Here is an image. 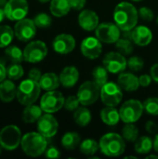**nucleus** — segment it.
<instances>
[{
	"label": "nucleus",
	"instance_id": "nucleus-25",
	"mask_svg": "<svg viewBox=\"0 0 158 159\" xmlns=\"http://www.w3.org/2000/svg\"><path fill=\"white\" fill-rule=\"evenodd\" d=\"M69 0H51L49 9L53 16L61 18L67 15L71 10Z\"/></svg>",
	"mask_w": 158,
	"mask_h": 159
},
{
	"label": "nucleus",
	"instance_id": "nucleus-20",
	"mask_svg": "<svg viewBox=\"0 0 158 159\" xmlns=\"http://www.w3.org/2000/svg\"><path fill=\"white\" fill-rule=\"evenodd\" d=\"M117 84L120 86V88L123 90L129 92L135 91L140 87L139 77L133 75L132 73H126V72L120 73L117 78Z\"/></svg>",
	"mask_w": 158,
	"mask_h": 159
},
{
	"label": "nucleus",
	"instance_id": "nucleus-34",
	"mask_svg": "<svg viewBox=\"0 0 158 159\" xmlns=\"http://www.w3.org/2000/svg\"><path fill=\"white\" fill-rule=\"evenodd\" d=\"M93 81L101 88L108 82V71L104 66H97L92 72Z\"/></svg>",
	"mask_w": 158,
	"mask_h": 159
},
{
	"label": "nucleus",
	"instance_id": "nucleus-9",
	"mask_svg": "<svg viewBox=\"0 0 158 159\" xmlns=\"http://www.w3.org/2000/svg\"><path fill=\"white\" fill-rule=\"evenodd\" d=\"M65 98L60 91L49 90L46 92L40 101V106L45 113L53 114L64 106Z\"/></svg>",
	"mask_w": 158,
	"mask_h": 159
},
{
	"label": "nucleus",
	"instance_id": "nucleus-22",
	"mask_svg": "<svg viewBox=\"0 0 158 159\" xmlns=\"http://www.w3.org/2000/svg\"><path fill=\"white\" fill-rule=\"evenodd\" d=\"M17 96V88L10 80H4L0 83V100L9 102Z\"/></svg>",
	"mask_w": 158,
	"mask_h": 159
},
{
	"label": "nucleus",
	"instance_id": "nucleus-44",
	"mask_svg": "<svg viewBox=\"0 0 158 159\" xmlns=\"http://www.w3.org/2000/svg\"><path fill=\"white\" fill-rule=\"evenodd\" d=\"M71 7L74 10H81L86 6L87 0H69Z\"/></svg>",
	"mask_w": 158,
	"mask_h": 159
},
{
	"label": "nucleus",
	"instance_id": "nucleus-55",
	"mask_svg": "<svg viewBox=\"0 0 158 159\" xmlns=\"http://www.w3.org/2000/svg\"><path fill=\"white\" fill-rule=\"evenodd\" d=\"M1 147H2V146L0 145V154H1V152H2V149H1Z\"/></svg>",
	"mask_w": 158,
	"mask_h": 159
},
{
	"label": "nucleus",
	"instance_id": "nucleus-4",
	"mask_svg": "<svg viewBox=\"0 0 158 159\" xmlns=\"http://www.w3.org/2000/svg\"><path fill=\"white\" fill-rule=\"evenodd\" d=\"M40 90L41 87L39 85V82L28 78L23 80L17 88L16 97L19 102L22 105H31L37 101L40 95Z\"/></svg>",
	"mask_w": 158,
	"mask_h": 159
},
{
	"label": "nucleus",
	"instance_id": "nucleus-31",
	"mask_svg": "<svg viewBox=\"0 0 158 159\" xmlns=\"http://www.w3.org/2000/svg\"><path fill=\"white\" fill-rule=\"evenodd\" d=\"M122 136L125 141L135 143L139 138V129L134 123H127L122 129Z\"/></svg>",
	"mask_w": 158,
	"mask_h": 159
},
{
	"label": "nucleus",
	"instance_id": "nucleus-36",
	"mask_svg": "<svg viewBox=\"0 0 158 159\" xmlns=\"http://www.w3.org/2000/svg\"><path fill=\"white\" fill-rule=\"evenodd\" d=\"M24 71L20 63H12L7 69V75L11 80H18L23 76Z\"/></svg>",
	"mask_w": 158,
	"mask_h": 159
},
{
	"label": "nucleus",
	"instance_id": "nucleus-13",
	"mask_svg": "<svg viewBox=\"0 0 158 159\" xmlns=\"http://www.w3.org/2000/svg\"><path fill=\"white\" fill-rule=\"evenodd\" d=\"M4 9L8 20H20L28 14L29 6L26 0H8Z\"/></svg>",
	"mask_w": 158,
	"mask_h": 159
},
{
	"label": "nucleus",
	"instance_id": "nucleus-37",
	"mask_svg": "<svg viewBox=\"0 0 158 159\" xmlns=\"http://www.w3.org/2000/svg\"><path fill=\"white\" fill-rule=\"evenodd\" d=\"M143 109L150 116H158V98L151 97L146 99L143 102Z\"/></svg>",
	"mask_w": 158,
	"mask_h": 159
},
{
	"label": "nucleus",
	"instance_id": "nucleus-30",
	"mask_svg": "<svg viewBox=\"0 0 158 159\" xmlns=\"http://www.w3.org/2000/svg\"><path fill=\"white\" fill-rule=\"evenodd\" d=\"M80 152L86 156H93L100 150V144L93 139H86L79 145Z\"/></svg>",
	"mask_w": 158,
	"mask_h": 159
},
{
	"label": "nucleus",
	"instance_id": "nucleus-17",
	"mask_svg": "<svg viewBox=\"0 0 158 159\" xmlns=\"http://www.w3.org/2000/svg\"><path fill=\"white\" fill-rule=\"evenodd\" d=\"M75 45L76 42L74 37L68 34H58L52 42L53 49L61 55H66L72 52L74 49Z\"/></svg>",
	"mask_w": 158,
	"mask_h": 159
},
{
	"label": "nucleus",
	"instance_id": "nucleus-23",
	"mask_svg": "<svg viewBox=\"0 0 158 159\" xmlns=\"http://www.w3.org/2000/svg\"><path fill=\"white\" fill-rule=\"evenodd\" d=\"M60 84H61L60 76L54 73H46L42 75L39 80V85L41 87V89H44L46 91L55 90L56 89L59 88Z\"/></svg>",
	"mask_w": 158,
	"mask_h": 159
},
{
	"label": "nucleus",
	"instance_id": "nucleus-49",
	"mask_svg": "<svg viewBox=\"0 0 158 159\" xmlns=\"http://www.w3.org/2000/svg\"><path fill=\"white\" fill-rule=\"evenodd\" d=\"M154 150L158 154V134L154 140Z\"/></svg>",
	"mask_w": 158,
	"mask_h": 159
},
{
	"label": "nucleus",
	"instance_id": "nucleus-46",
	"mask_svg": "<svg viewBox=\"0 0 158 159\" xmlns=\"http://www.w3.org/2000/svg\"><path fill=\"white\" fill-rule=\"evenodd\" d=\"M28 76H29V78H31V79L34 80V81L39 82V80H40V78L42 76V74H41V71L39 69L33 68V69L30 70V72L28 74Z\"/></svg>",
	"mask_w": 158,
	"mask_h": 159
},
{
	"label": "nucleus",
	"instance_id": "nucleus-48",
	"mask_svg": "<svg viewBox=\"0 0 158 159\" xmlns=\"http://www.w3.org/2000/svg\"><path fill=\"white\" fill-rule=\"evenodd\" d=\"M6 76H7V69L2 63H0V83L5 80Z\"/></svg>",
	"mask_w": 158,
	"mask_h": 159
},
{
	"label": "nucleus",
	"instance_id": "nucleus-12",
	"mask_svg": "<svg viewBox=\"0 0 158 159\" xmlns=\"http://www.w3.org/2000/svg\"><path fill=\"white\" fill-rule=\"evenodd\" d=\"M102 63L107 71L112 74H120L124 72L128 66V61L125 56L118 51L108 52L104 56Z\"/></svg>",
	"mask_w": 158,
	"mask_h": 159
},
{
	"label": "nucleus",
	"instance_id": "nucleus-43",
	"mask_svg": "<svg viewBox=\"0 0 158 159\" xmlns=\"http://www.w3.org/2000/svg\"><path fill=\"white\" fill-rule=\"evenodd\" d=\"M152 76L151 75H142L139 77V82H140V86L143 87V88H147L151 85L152 83Z\"/></svg>",
	"mask_w": 158,
	"mask_h": 159
},
{
	"label": "nucleus",
	"instance_id": "nucleus-27",
	"mask_svg": "<svg viewBox=\"0 0 158 159\" xmlns=\"http://www.w3.org/2000/svg\"><path fill=\"white\" fill-rule=\"evenodd\" d=\"M92 119V115L89 109H88L86 106L82 105L79 106L74 113V120L75 124H77L80 127H86L88 126Z\"/></svg>",
	"mask_w": 158,
	"mask_h": 159
},
{
	"label": "nucleus",
	"instance_id": "nucleus-6",
	"mask_svg": "<svg viewBox=\"0 0 158 159\" xmlns=\"http://www.w3.org/2000/svg\"><path fill=\"white\" fill-rule=\"evenodd\" d=\"M21 138V132L17 126H7L0 131V145L8 151L15 150L20 144Z\"/></svg>",
	"mask_w": 158,
	"mask_h": 159
},
{
	"label": "nucleus",
	"instance_id": "nucleus-8",
	"mask_svg": "<svg viewBox=\"0 0 158 159\" xmlns=\"http://www.w3.org/2000/svg\"><path fill=\"white\" fill-rule=\"evenodd\" d=\"M122 89L117 83L107 82L101 88V100L105 106H117L122 99Z\"/></svg>",
	"mask_w": 158,
	"mask_h": 159
},
{
	"label": "nucleus",
	"instance_id": "nucleus-45",
	"mask_svg": "<svg viewBox=\"0 0 158 159\" xmlns=\"http://www.w3.org/2000/svg\"><path fill=\"white\" fill-rule=\"evenodd\" d=\"M145 129L148 133L150 134H155L158 131V125L155 122V121H152V120H149L146 122L145 124Z\"/></svg>",
	"mask_w": 158,
	"mask_h": 159
},
{
	"label": "nucleus",
	"instance_id": "nucleus-7",
	"mask_svg": "<svg viewBox=\"0 0 158 159\" xmlns=\"http://www.w3.org/2000/svg\"><path fill=\"white\" fill-rule=\"evenodd\" d=\"M77 97L81 105H91L101 97V87L94 81H86L79 87Z\"/></svg>",
	"mask_w": 158,
	"mask_h": 159
},
{
	"label": "nucleus",
	"instance_id": "nucleus-18",
	"mask_svg": "<svg viewBox=\"0 0 158 159\" xmlns=\"http://www.w3.org/2000/svg\"><path fill=\"white\" fill-rule=\"evenodd\" d=\"M78 24L85 31H94L100 24V19L95 11L84 9L78 15Z\"/></svg>",
	"mask_w": 158,
	"mask_h": 159
},
{
	"label": "nucleus",
	"instance_id": "nucleus-50",
	"mask_svg": "<svg viewBox=\"0 0 158 159\" xmlns=\"http://www.w3.org/2000/svg\"><path fill=\"white\" fill-rule=\"evenodd\" d=\"M6 17V13H5V9L3 7H0V22H2L4 20Z\"/></svg>",
	"mask_w": 158,
	"mask_h": 159
},
{
	"label": "nucleus",
	"instance_id": "nucleus-47",
	"mask_svg": "<svg viewBox=\"0 0 158 159\" xmlns=\"http://www.w3.org/2000/svg\"><path fill=\"white\" fill-rule=\"evenodd\" d=\"M150 74H151V76H152L153 80H154L155 82L158 83V63H155V64L151 67Z\"/></svg>",
	"mask_w": 158,
	"mask_h": 159
},
{
	"label": "nucleus",
	"instance_id": "nucleus-16",
	"mask_svg": "<svg viewBox=\"0 0 158 159\" xmlns=\"http://www.w3.org/2000/svg\"><path fill=\"white\" fill-rule=\"evenodd\" d=\"M58 128L59 124L57 119L49 113L43 115L37 121L38 132L45 136L47 139L55 136L58 132Z\"/></svg>",
	"mask_w": 158,
	"mask_h": 159
},
{
	"label": "nucleus",
	"instance_id": "nucleus-40",
	"mask_svg": "<svg viewBox=\"0 0 158 159\" xmlns=\"http://www.w3.org/2000/svg\"><path fill=\"white\" fill-rule=\"evenodd\" d=\"M80 102H79V99L76 96H68L66 99H65V102H64V108L68 111H75L79 106H80Z\"/></svg>",
	"mask_w": 158,
	"mask_h": 159
},
{
	"label": "nucleus",
	"instance_id": "nucleus-52",
	"mask_svg": "<svg viewBox=\"0 0 158 159\" xmlns=\"http://www.w3.org/2000/svg\"><path fill=\"white\" fill-rule=\"evenodd\" d=\"M150 158H156V159H158V156H156V155H150V156L146 157V159H150Z\"/></svg>",
	"mask_w": 158,
	"mask_h": 159
},
{
	"label": "nucleus",
	"instance_id": "nucleus-24",
	"mask_svg": "<svg viewBox=\"0 0 158 159\" xmlns=\"http://www.w3.org/2000/svg\"><path fill=\"white\" fill-rule=\"evenodd\" d=\"M101 119L108 126H115L120 120L119 111L115 106H106L101 111Z\"/></svg>",
	"mask_w": 158,
	"mask_h": 159
},
{
	"label": "nucleus",
	"instance_id": "nucleus-39",
	"mask_svg": "<svg viewBox=\"0 0 158 159\" xmlns=\"http://www.w3.org/2000/svg\"><path fill=\"white\" fill-rule=\"evenodd\" d=\"M128 66L132 72H140L144 66V61L139 56H132L128 60Z\"/></svg>",
	"mask_w": 158,
	"mask_h": 159
},
{
	"label": "nucleus",
	"instance_id": "nucleus-14",
	"mask_svg": "<svg viewBox=\"0 0 158 159\" xmlns=\"http://www.w3.org/2000/svg\"><path fill=\"white\" fill-rule=\"evenodd\" d=\"M14 34L16 37L22 42L32 40L36 34V25L34 24V20L24 18L18 20L14 26Z\"/></svg>",
	"mask_w": 158,
	"mask_h": 159
},
{
	"label": "nucleus",
	"instance_id": "nucleus-19",
	"mask_svg": "<svg viewBox=\"0 0 158 159\" xmlns=\"http://www.w3.org/2000/svg\"><path fill=\"white\" fill-rule=\"evenodd\" d=\"M131 40L133 41L134 44L138 46L141 47L148 46L153 40V33L147 26L144 25L136 26L134 29H132Z\"/></svg>",
	"mask_w": 158,
	"mask_h": 159
},
{
	"label": "nucleus",
	"instance_id": "nucleus-15",
	"mask_svg": "<svg viewBox=\"0 0 158 159\" xmlns=\"http://www.w3.org/2000/svg\"><path fill=\"white\" fill-rule=\"evenodd\" d=\"M102 42L96 36H88L83 39L80 46L81 53L84 57L95 60L99 58L102 52Z\"/></svg>",
	"mask_w": 158,
	"mask_h": 159
},
{
	"label": "nucleus",
	"instance_id": "nucleus-33",
	"mask_svg": "<svg viewBox=\"0 0 158 159\" xmlns=\"http://www.w3.org/2000/svg\"><path fill=\"white\" fill-rule=\"evenodd\" d=\"M115 48L117 49L118 52H120L121 54L125 55H130L133 52V41L131 39L123 37V38H119L116 42H115Z\"/></svg>",
	"mask_w": 158,
	"mask_h": 159
},
{
	"label": "nucleus",
	"instance_id": "nucleus-1",
	"mask_svg": "<svg viewBox=\"0 0 158 159\" xmlns=\"http://www.w3.org/2000/svg\"><path fill=\"white\" fill-rule=\"evenodd\" d=\"M115 23L123 31L134 29L138 23L139 11L131 3L123 1L117 4L114 10Z\"/></svg>",
	"mask_w": 158,
	"mask_h": 159
},
{
	"label": "nucleus",
	"instance_id": "nucleus-21",
	"mask_svg": "<svg viewBox=\"0 0 158 159\" xmlns=\"http://www.w3.org/2000/svg\"><path fill=\"white\" fill-rule=\"evenodd\" d=\"M61 84L64 88H73L79 79V72L74 66H66L60 74Z\"/></svg>",
	"mask_w": 158,
	"mask_h": 159
},
{
	"label": "nucleus",
	"instance_id": "nucleus-56",
	"mask_svg": "<svg viewBox=\"0 0 158 159\" xmlns=\"http://www.w3.org/2000/svg\"><path fill=\"white\" fill-rule=\"evenodd\" d=\"M156 23L158 24V15H157V18H156Z\"/></svg>",
	"mask_w": 158,
	"mask_h": 159
},
{
	"label": "nucleus",
	"instance_id": "nucleus-42",
	"mask_svg": "<svg viewBox=\"0 0 158 159\" xmlns=\"http://www.w3.org/2000/svg\"><path fill=\"white\" fill-rule=\"evenodd\" d=\"M45 156L47 158H58V157H61V153H60V151L56 147L50 146V147H48V148L46 149Z\"/></svg>",
	"mask_w": 158,
	"mask_h": 159
},
{
	"label": "nucleus",
	"instance_id": "nucleus-10",
	"mask_svg": "<svg viewBox=\"0 0 158 159\" xmlns=\"http://www.w3.org/2000/svg\"><path fill=\"white\" fill-rule=\"evenodd\" d=\"M120 28L113 22H102L95 30L96 37L105 44H115L120 38Z\"/></svg>",
	"mask_w": 158,
	"mask_h": 159
},
{
	"label": "nucleus",
	"instance_id": "nucleus-41",
	"mask_svg": "<svg viewBox=\"0 0 158 159\" xmlns=\"http://www.w3.org/2000/svg\"><path fill=\"white\" fill-rule=\"evenodd\" d=\"M139 17L145 21H152L155 18L153 10L148 7H142L139 10Z\"/></svg>",
	"mask_w": 158,
	"mask_h": 159
},
{
	"label": "nucleus",
	"instance_id": "nucleus-11",
	"mask_svg": "<svg viewBox=\"0 0 158 159\" xmlns=\"http://www.w3.org/2000/svg\"><path fill=\"white\" fill-rule=\"evenodd\" d=\"M47 55V45L40 40L30 42L23 50L24 61L30 63H37L42 61Z\"/></svg>",
	"mask_w": 158,
	"mask_h": 159
},
{
	"label": "nucleus",
	"instance_id": "nucleus-3",
	"mask_svg": "<svg viewBox=\"0 0 158 159\" xmlns=\"http://www.w3.org/2000/svg\"><path fill=\"white\" fill-rule=\"evenodd\" d=\"M21 149L30 157H36L45 153L47 148V138L39 132H29L21 138Z\"/></svg>",
	"mask_w": 158,
	"mask_h": 159
},
{
	"label": "nucleus",
	"instance_id": "nucleus-38",
	"mask_svg": "<svg viewBox=\"0 0 158 159\" xmlns=\"http://www.w3.org/2000/svg\"><path fill=\"white\" fill-rule=\"evenodd\" d=\"M34 22L38 28H48L51 25L52 19L47 13H39L34 17Z\"/></svg>",
	"mask_w": 158,
	"mask_h": 159
},
{
	"label": "nucleus",
	"instance_id": "nucleus-35",
	"mask_svg": "<svg viewBox=\"0 0 158 159\" xmlns=\"http://www.w3.org/2000/svg\"><path fill=\"white\" fill-rule=\"evenodd\" d=\"M5 53L14 63H20L22 62V61H24L23 51H21L20 48L17 46H7Z\"/></svg>",
	"mask_w": 158,
	"mask_h": 159
},
{
	"label": "nucleus",
	"instance_id": "nucleus-32",
	"mask_svg": "<svg viewBox=\"0 0 158 159\" xmlns=\"http://www.w3.org/2000/svg\"><path fill=\"white\" fill-rule=\"evenodd\" d=\"M14 31L7 25H0V48H7L14 37Z\"/></svg>",
	"mask_w": 158,
	"mask_h": 159
},
{
	"label": "nucleus",
	"instance_id": "nucleus-51",
	"mask_svg": "<svg viewBox=\"0 0 158 159\" xmlns=\"http://www.w3.org/2000/svg\"><path fill=\"white\" fill-rule=\"evenodd\" d=\"M7 3V0H0V7H5Z\"/></svg>",
	"mask_w": 158,
	"mask_h": 159
},
{
	"label": "nucleus",
	"instance_id": "nucleus-53",
	"mask_svg": "<svg viewBox=\"0 0 158 159\" xmlns=\"http://www.w3.org/2000/svg\"><path fill=\"white\" fill-rule=\"evenodd\" d=\"M39 2H41V3H47V2H48L49 0H38Z\"/></svg>",
	"mask_w": 158,
	"mask_h": 159
},
{
	"label": "nucleus",
	"instance_id": "nucleus-26",
	"mask_svg": "<svg viewBox=\"0 0 158 159\" xmlns=\"http://www.w3.org/2000/svg\"><path fill=\"white\" fill-rule=\"evenodd\" d=\"M42 108L34 104L27 105L22 113V119L25 123H34L42 116Z\"/></svg>",
	"mask_w": 158,
	"mask_h": 159
},
{
	"label": "nucleus",
	"instance_id": "nucleus-2",
	"mask_svg": "<svg viewBox=\"0 0 158 159\" xmlns=\"http://www.w3.org/2000/svg\"><path fill=\"white\" fill-rule=\"evenodd\" d=\"M102 154L110 157H119L124 154L126 149V142L123 136L109 132L104 134L99 142Z\"/></svg>",
	"mask_w": 158,
	"mask_h": 159
},
{
	"label": "nucleus",
	"instance_id": "nucleus-5",
	"mask_svg": "<svg viewBox=\"0 0 158 159\" xmlns=\"http://www.w3.org/2000/svg\"><path fill=\"white\" fill-rule=\"evenodd\" d=\"M143 111V103L139 100H129L125 102L119 109L120 119L125 124L135 123L142 117Z\"/></svg>",
	"mask_w": 158,
	"mask_h": 159
},
{
	"label": "nucleus",
	"instance_id": "nucleus-54",
	"mask_svg": "<svg viewBox=\"0 0 158 159\" xmlns=\"http://www.w3.org/2000/svg\"><path fill=\"white\" fill-rule=\"evenodd\" d=\"M131 1H134V2H140V1H142V0H131Z\"/></svg>",
	"mask_w": 158,
	"mask_h": 159
},
{
	"label": "nucleus",
	"instance_id": "nucleus-28",
	"mask_svg": "<svg viewBox=\"0 0 158 159\" xmlns=\"http://www.w3.org/2000/svg\"><path fill=\"white\" fill-rule=\"evenodd\" d=\"M154 148V141L149 136H142L135 142L134 149L139 155H147Z\"/></svg>",
	"mask_w": 158,
	"mask_h": 159
},
{
	"label": "nucleus",
	"instance_id": "nucleus-29",
	"mask_svg": "<svg viewBox=\"0 0 158 159\" xmlns=\"http://www.w3.org/2000/svg\"><path fill=\"white\" fill-rule=\"evenodd\" d=\"M81 143L80 135L77 132H66L61 138V145L66 150H74Z\"/></svg>",
	"mask_w": 158,
	"mask_h": 159
}]
</instances>
